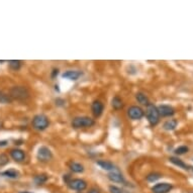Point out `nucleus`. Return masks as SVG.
Wrapping results in <instances>:
<instances>
[{
  "instance_id": "obj_3",
  "label": "nucleus",
  "mask_w": 193,
  "mask_h": 193,
  "mask_svg": "<svg viewBox=\"0 0 193 193\" xmlns=\"http://www.w3.org/2000/svg\"><path fill=\"white\" fill-rule=\"evenodd\" d=\"M95 124L94 119H92L89 116H76L72 120V127L74 128H91L92 125Z\"/></svg>"
},
{
  "instance_id": "obj_17",
  "label": "nucleus",
  "mask_w": 193,
  "mask_h": 193,
  "mask_svg": "<svg viewBox=\"0 0 193 193\" xmlns=\"http://www.w3.org/2000/svg\"><path fill=\"white\" fill-rule=\"evenodd\" d=\"M2 176L6 177V178H10V179H16L19 177V173L18 171H16L14 169H9V170H5L1 173Z\"/></svg>"
},
{
  "instance_id": "obj_11",
  "label": "nucleus",
  "mask_w": 193,
  "mask_h": 193,
  "mask_svg": "<svg viewBox=\"0 0 193 193\" xmlns=\"http://www.w3.org/2000/svg\"><path fill=\"white\" fill-rule=\"evenodd\" d=\"M107 177H108V179L112 182H116V183H124L125 182L123 175L116 169L112 170V171L107 175Z\"/></svg>"
},
{
  "instance_id": "obj_4",
  "label": "nucleus",
  "mask_w": 193,
  "mask_h": 193,
  "mask_svg": "<svg viewBox=\"0 0 193 193\" xmlns=\"http://www.w3.org/2000/svg\"><path fill=\"white\" fill-rule=\"evenodd\" d=\"M146 115L147 118L149 120V123L151 125H156L159 123V118H160V114L158 111V107L155 106L154 104H150L147 105V109H146Z\"/></svg>"
},
{
  "instance_id": "obj_29",
  "label": "nucleus",
  "mask_w": 193,
  "mask_h": 193,
  "mask_svg": "<svg viewBox=\"0 0 193 193\" xmlns=\"http://www.w3.org/2000/svg\"><path fill=\"white\" fill-rule=\"evenodd\" d=\"M64 103H65V101L63 99H60V98H58V99L56 100V104H58V105H63Z\"/></svg>"
},
{
  "instance_id": "obj_10",
  "label": "nucleus",
  "mask_w": 193,
  "mask_h": 193,
  "mask_svg": "<svg viewBox=\"0 0 193 193\" xmlns=\"http://www.w3.org/2000/svg\"><path fill=\"white\" fill-rule=\"evenodd\" d=\"M10 157L15 161V162L21 163L25 160V153L20 149H12L10 150Z\"/></svg>"
},
{
  "instance_id": "obj_13",
  "label": "nucleus",
  "mask_w": 193,
  "mask_h": 193,
  "mask_svg": "<svg viewBox=\"0 0 193 193\" xmlns=\"http://www.w3.org/2000/svg\"><path fill=\"white\" fill-rule=\"evenodd\" d=\"M82 75V72L77 70H68L63 73V78L69 79V80H77L80 78V76Z\"/></svg>"
},
{
  "instance_id": "obj_22",
  "label": "nucleus",
  "mask_w": 193,
  "mask_h": 193,
  "mask_svg": "<svg viewBox=\"0 0 193 193\" xmlns=\"http://www.w3.org/2000/svg\"><path fill=\"white\" fill-rule=\"evenodd\" d=\"M8 65H9V68L14 70V71H18L21 67V61L19 60H10L8 61Z\"/></svg>"
},
{
  "instance_id": "obj_30",
  "label": "nucleus",
  "mask_w": 193,
  "mask_h": 193,
  "mask_svg": "<svg viewBox=\"0 0 193 193\" xmlns=\"http://www.w3.org/2000/svg\"><path fill=\"white\" fill-rule=\"evenodd\" d=\"M8 145V141H0V148L6 147Z\"/></svg>"
},
{
  "instance_id": "obj_26",
  "label": "nucleus",
  "mask_w": 193,
  "mask_h": 193,
  "mask_svg": "<svg viewBox=\"0 0 193 193\" xmlns=\"http://www.w3.org/2000/svg\"><path fill=\"white\" fill-rule=\"evenodd\" d=\"M8 163H9L8 156L5 154H0V167H3V166L7 165Z\"/></svg>"
},
{
  "instance_id": "obj_15",
  "label": "nucleus",
  "mask_w": 193,
  "mask_h": 193,
  "mask_svg": "<svg viewBox=\"0 0 193 193\" xmlns=\"http://www.w3.org/2000/svg\"><path fill=\"white\" fill-rule=\"evenodd\" d=\"M111 106L113 107L115 110L123 109V101L119 96H114L111 100Z\"/></svg>"
},
{
  "instance_id": "obj_12",
  "label": "nucleus",
  "mask_w": 193,
  "mask_h": 193,
  "mask_svg": "<svg viewBox=\"0 0 193 193\" xmlns=\"http://www.w3.org/2000/svg\"><path fill=\"white\" fill-rule=\"evenodd\" d=\"M158 111H159V114L164 116V117H166V116H172L175 114V109L173 108L172 106L170 105H160L158 107Z\"/></svg>"
},
{
  "instance_id": "obj_14",
  "label": "nucleus",
  "mask_w": 193,
  "mask_h": 193,
  "mask_svg": "<svg viewBox=\"0 0 193 193\" xmlns=\"http://www.w3.org/2000/svg\"><path fill=\"white\" fill-rule=\"evenodd\" d=\"M97 165L100 166L103 170H107V171H112V170L115 169V166L113 163H111L110 161H106V160H100L97 161Z\"/></svg>"
},
{
  "instance_id": "obj_1",
  "label": "nucleus",
  "mask_w": 193,
  "mask_h": 193,
  "mask_svg": "<svg viewBox=\"0 0 193 193\" xmlns=\"http://www.w3.org/2000/svg\"><path fill=\"white\" fill-rule=\"evenodd\" d=\"M9 96L11 99L23 101L29 98V91L24 86H13L9 91Z\"/></svg>"
},
{
  "instance_id": "obj_25",
  "label": "nucleus",
  "mask_w": 193,
  "mask_h": 193,
  "mask_svg": "<svg viewBox=\"0 0 193 193\" xmlns=\"http://www.w3.org/2000/svg\"><path fill=\"white\" fill-rule=\"evenodd\" d=\"M188 151H189V148H188L187 146H180V147H178L174 152L176 155H184V154H186V153H188Z\"/></svg>"
},
{
  "instance_id": "obj_23",
  "label": "nucleus",
  "mask_w": 193,
  "mask_h": 193,
  "mask_svg": "<svg viewBox=\"0 0 193 193\" xmlns=\"http://www.w3.org/2000/svg\"><path fill=\"white\" fill-rule=\"evenodd\" d=\"M161 177H162V175H161L160 173H157V172H154V173H150L147 175V181L148 182H156L158 179H160Z\"/></svg>"
},
{
  "instance_id": "obj_16",
  "label": "nucleus",
  "mask_w": 193,
  "mask_h": 193,
  "mask_svg": "<svg viewBox=\"0 0 193 193\" xmlns=\"http://www.w3.org/2000/svg\"><path fill=\"white\" fill-rule=\"evenodd\" d=\"M136 99L138 100V103H141L142 105H149L150 104L149 98H148V96L143 92H138L136 94Z\"/></svg>"
},
{
  "instance_id": "obj_27",
  "label": "nucleus",
  "mask_w": 193,
  "mask_h": 193,
  "mask_svg": "<svg viewBox=\"0 0 193 193\" xmlns=\"http://www.w3.org/2000/svg\"><path fill=\"white\" fill-rule=\"evenodd\" d=\"M109 192H110V193H123V191L120 189L119 187L113 186V185L109 186Z\"/></svg>"
},
{
  "instance_id": "obj_20",
  "label": "nucleus",
  "mask_w": 193,
  "mask_h": 193,
  "mask_svg": "<svg viewBox=\"0 0 193 193\" xmlns=\"http://www.w3.org/2000/svg\"><path fill=\"white\" fill-rule=\"evenodd\" d=\"M177 124H178V122L176 119H169L164 123L163 128L166 131H173V129H175V128L177 127Z\"/></svg>"
},
{
  "instance_id": "obj_31",
  "label": "nucleus",
  "mask_w": 193,
  "mask_h": 193,
  "mask_svg": "<svg viewBox=\"0 0 193 193\" xmlns=\"http://www.w3.org/2000/svg\"><path fill=\"white\" fill-rule=\"evenodd\" d=\"M58 73H59V70H58V69H54V70H53V73H52V77L54 78L56 75H58Z\"/></svg>"
},
{
  "instance_id": "obj_34",
  "label": "nucleus",
  "mask_w": 193,
  "mask_h": 193,
  "mask_svg": "<svg viewBox=\"0 0 193 193\" xmlns=\"http://www.w3.org/2000/svg\"><path fill=\"white\" fill-rule=\"evenodd\" d=\"M192 193H193V192H192Z\"/></svg>"
},
{
  "instance_id": "obj_8",
  "label": "nucleus",
  "mask_w": 193,
  "mask_h": 193,
  "mask_svg": "<svg viewBox=\"0 0 193 193\" xmlns=\"http://www.w3.org/2000/svg\"><path fill=\"white\" fill-rule=\"evenodd\" d=\"M172 189V185L170 183H158L152 187L153 193H168Z\"/></svg>"
},
{
  "instance_id": "obj_21",
  "label": "nucleus",
  "mask_w": 193,
  "mask_h": 193,
  "mask_svg": "<svg viewBox=\"0 0 193 193\" xmlns=\"http://www.w3.org/2000/svg\"><path fill=\"white\" fill-rule=\"evenodd\" d=\"M49 177L47 176L46 174H41V175H37V176H34V183L37 184V185H42V184L46 183L48 181Z\"/></svg>"
},
{
  "instance_id": "obj_19",
  "label": "nucleus",
  "mask_w": 193,
  "mask_h": 193,
  "mask_svg": "<svg viewBox=\"0 0 193 193\" xmlns=\"http://www.w3.org/2000/svg\"><path fill=\"white\" fill-rule=\"evenodd\" d=\"M69 167L71 169V171H73L74 173H82L84 171V166L77 162H72Z\"/></svg>"
},
{
  "instance_id": "obj_9",
  "label": "nucleus",
  "mask_w": 193,
  "mask_h": 193,
  "mask_svg": "<svg viewBox=\"0 0 193 193\" xmlns=\"http://www.w3.org/2000/svg\"><path fill=\"white\" fill-rule=\"evenodd\" d=\"M91 110H92V113L94 114L95 117H99V116L102 114L103 110H104V104H103L100 100L93 101L92 105H91Z\"/></svg>"
},
{
  "instance_id": "obj_24",
  "label": "nucleus",
  "mask_w": 193,
  "mask_h": 193,
  "mask_svg": "<svg viewBox=\"0 0 193 193\" xmlns=\"http://www.w3.org/2000/svg\"><path fill=\"white\" fill-rule=\"evenodd\" d=\"M12 99L9 96V94L4 93L3 91H0V103H3V104H6V103H11Z\"/></svg>"
},
{
  "instance_id": "obj_6",
  "label": "nucleus",
  "mask_w": 193,
  "mask_h": 193,
  "mask_svg": "<svg viewBox=\"0 0 193 193\" xmlns=\"http://www.w3.org/2000/svg\"><path fill=\"white\" fill-rule=\"evenodd\" d=\"M70 189L76 191H83L87 188V182L83 179H71L68 183Z\"/></svg>"
},
{
  "instance_id": "obj_2",
  "label": "nucleus",
  "mask_w": 193,
  "mask_h": 193,
  "mask_svg": "<svg viewBox=\"0 0 193 193\" xmlns=\"http://www.w3.org/2000/svg\"><path fill=\"white\" fill-rule=\"evenodd\" d=\"M31 125L34 129L37 131H44L49 128L50 125V120H49V117L44 114H37L34 116L33 120H31Z\"/></svg>"
},
{
  "instance_id": "obj_18",
  "label": "nucleus",
  "mask_w": 193,
  "mask_h": 193,
  "mask_svg": "<svg viewBox=\"0 0 193 193\" xmlns=\"http://www.w3.org/2000/svg\"><path fill=\"white\" fill-rule=\"evenodd\" d=\"M169 161H170V162H171L172 164L176 165V166H178V167H180V168H182V169H184V170H188V169H189V168H188V166H187L185 163H184L182 160H180L179 158H177V157H170Z\"/></svg>"
},
{
  "instance_id": "obj_32",
  "label": "nucleus",
  "mask_w": 193,
  "mask_h": 193,
  "mask_svg": "<svg viewBox=\"0 0 193 193\" xmlns=\"http://www.w3.org/2000/svg\"><path fill=\"white\" fill-rule=\"evenodd\" d=\"M19 193H30V192H29V191H21Z\"/></svg>"
},
{
  "instance_id": "obj_28",
  "label": "nucleus",
  "mask_w": 193,
  "mask_h": 193,
  "mask_svg": "<svg viewBox=\"0 0 193 193\" xmlns=\"http://www.w3.org/2000/svg\"><path fill=\"white\" fill-rule=\"evenodd\" d=\"M87 193H100V190L98 189V188H95V187H94V188H91V189L89 190Z\"/></svg>"
},
{
  "instance_id": "obj_5",
  "label": "nucleus",
  "mask_w": 193,
  "mask_h": 193,
  "mask_svg": "<svg viewBox=\"0 0 193 193\" xmlns=\"http://www.w3.org/2000/svg\"><path fill=\"white\" fill-rule=\"evenodd\" d=\"M37 158L39 161H41V162H49V161L53 158L52 151L49 149L48 147L43 146V147L39 148V151H38Z\"/></svg>"
},
{
  "instance_id": "obj_33",
  "label": "nucleus",
  "mask_w": 193,
  "mask_h": 193,
  "mask_svg": "<svg viewBox=\"0 0 193 193\" xmlns=\"http://www.w3.org/2000/svg\"><path fill=\"white\" fill-rule=\"evenodd\" d=\"M123 193H131V192H123Z\"/></svg>"
},
{
  "instance_id": "obj_7",
  "label": "nucleus",
  "mask_w": 193,
  "mask_h": 193,
  "mask_svg": "<svg viewBox=\"0 0 193 193\" xmlns=\"http://www.w3.org/2000/svg\"><path fill=\"white\" fill-rule=\"evenodd\" d=\"M143 114H145V112H143V110L141 108L140 106L133 105L128 109V117L131 119H133V120H138V119L143 118Z\"/></svg>"
}]
</instances>
